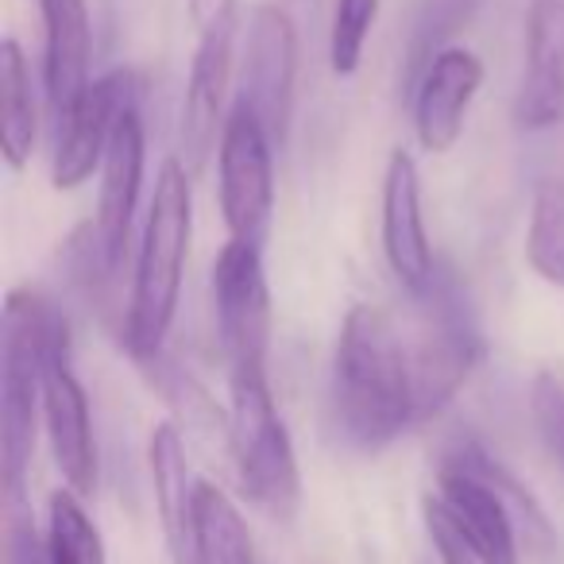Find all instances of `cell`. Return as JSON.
Instances as JSON below:
<instances>
[{
    "instance_id": "6da1fadb",
    "label": "cell",
    "mask_w": 564,
    "mask_h": 564,
    "mask_svg": "<svg viewBox=\"0 0 564 564\" xmlns=\"http://www.w3.org/2000/svg\"><path fill=\"white\" fill-rule=\"evenodd\" d=\"M333 417L356 448H383L417 425L414 348L379 306H352L333 348Z\"/></svg>"
},
{
    "instance_id": "7a4b0ae2",
    "label": "cell",
    "mask_w": 564,
    "mask_h": 564,
    "mask_svg": "<svg viewBox=\"0 0 564 564\" xmlns=\"http://www.w3.org/2000/svg\"><path fill=\"white\" fill-rule=\"evenodd\" d=\"M194 232V194L182 163L166 159L155 178L148 225H143L140 259H135L132 299L124 317V348L135 364H151L163 356V340L174 325L182 294V271Z\"/></svg>"
},
{
    "instance_id": "3957f363",
    "label": "cell",
    "mask_w": 564,
    "mask_h": 564,
    "mask_svg": "<svg viewBox=\"0 0 564 564\" xmlns=\"http://www.w3.org/2000/svg\"><path fill=\"white\" fill-rule=\"evenodd\" d=\"M70 352L66 317L35 291H12L4 306V356H0V468L4 495L24 491L35 453V417L43 410V368Z\"/></svg>"
},
{
    "instance_id": "277c9868",
    "label": "cell",
    "mask_w": 564,
    "mask_h": 564,
    "mask_svg": "<svg viewBox=\"0 0 564 564\" xmlns=\"http://www.w3.org/2000/svg\"><path fill=\"white\" fill-rule=\"evenodd\" d=\"M228 453L236 476L263 514L291 522L302 502L299 456L291 433L274 406L267 368H232V402H228Z\"/></svg>"
},
{
    "instance_id": "5b68a950",
    "label": "cell",
    "mask_w": 564,
    "mask_h": 564,
    "mask_svg": "<svg viewBox=\"0 0 564 564\" xmlns=\"http://www.w3.org/2000/svg\"><path fill=\"white\" fill-rule=\"evenodd\" d=\"M425 325L414 348V387H417V422L437 417L456 399L468 376L484 360V337L476 317L460 302L453 282L437 274L433 291L422 294Z\"/></svg>"
},
{
    "instance_id": "8992f818",
    "label": "cell",
    "mask_w": 564,
    "mask_h": 564,
    "mask_svg": "<svg viewBox=\"0 0 564 564\" xmlns=\"http://www.w3.org/2000/svg\"><path fill=\"white\" fill-rule=\"evenodd\" d=\"M220 213L232 240L263 243L274 213V143L248 105L236 101L217 148Z\"/></svg>"
},
{
    "instance_id": "52a82bcc",
    "label": "cell",
    "mask_w": 564,
    "mask_h": 564,
    "mask_svg": "<svg viewBox=\"0 0 564 564\" xmlns=\"http://www.w3.org/2000/svg\"><path fill=\"white\" fill-rule=\"evenodd\" d=\"M213 306L220 345L232 368H267L271 348V291L256 243L228 240L213 259Z\"/></svg>"
},
{
    "instance_id": "ba28073f",
    "label": "cell",
    "mask_w": 564,
    "mask_h": 564,
    "mask_svg": "<svg viewBox=\"0 0 564 564\" xmlns=\"http://www.w3.org/2000/svg\"><path fill=\"white\" fill-rule=\"evenodd\" d=\"M236 0H213L202 20L194 63H189L186 101H182V151H186L189 171H202L213 148H220L225 132V94L232 82V55H236Z\"/></svg>"
},
{
    "instance_id": "9c48e42d",
    "label": "cell",
    "mask_w": 564,
    "mask_h": 564,
    "mask_svg": "<svg viewBox=\"0 0 564 564\" xmlns=\"http://www.w3.org/2000/svg\"><path fill=\"white\" fill-rule=\"evenodd\" d=\"M140 105V82L132 70H109L94 78L63 112H58V140L51 178L55 189H78L97 166L117 132L120 117Z\"/></svg>"
},
{
    "instance_id": "30bf717a",
    "label": "cell",
    "mask_w": 564,
    "mask_h": 564,
    "mask_svg": "<svg viewBox=\"0 0 564 564\" xmlns=\"http://www.w3.org/2000/svg\"><path fill=\"white\" fill-rule=\"evenodd\" d=\"M294 82H299V32L294 20L274 4L251 12L248 51H243L240 105L256 112L274 148L286 143L294 117Z\"/></svg>"
},
{
    "instance_id": "8fae6325",
    "label": "cell",
    "mask_w": 564,
    "mask_h": 564,
    "mask_svg": "<svg viewBox=\"0 0 564 564\" xmlns=\"http://www.w3.org/2000/svg\"><path fill=\"white\" fill-rule=\"evenodd\" d=\"M143 163H148V140H143L140 105L120 117L117 132L109 140L101 163V197H97V220L86 228L89 243H82V256L89 267L112 274L124 259L128 232H132L135 202L143 186Z\"/></svg>"
},
{
    "instance_id": "7c38bea8",
    "label": "cell",
    "mask_w": 564,
    "mask_h": 564,
    "mask_svg": "<svg viewBox=\"0 0 564 564\" xmlns=\"http://www.w3.org/2000/svg\"><path fill=\"white\" fill-rule=\"evenodd\" d=\"M383 256L391 263L394 279L414 299L433 291L437 282V259L425 232L422 213V178L410 151H394L383 174Z\"/></svg>"
},
{
    "instance_id": "4fadbf2b",
    "label": "cell",
    "mask_w": 564,
    "mask_h": 564,
    "mask_svg": "<svg viewBox=\"0 0 564 564\" xmlns=\"http://www.w3.org/2000/svg\"><path fill=\"white\" fill-rule=\"evenodd\" d=\"M43 422L55 464L66 487L78 495H94L97 487V441L89 414L86 387L70 368V352H58L43 368Z\"/></svg>"
},
{
    "instance_id": "5bb4252c",
    "label": "cell",
    "mask_w": 564,
    "mask_h": 564,
    "mask_svg": "<svg viewBox=\"0 0 564 564\" xmlns=\"http://www.w3.org/2000/svg\"><path fill=\"white\" fill-rule=\"evenodd\" d=\"M514 120L525 132L564 124V0H530Z\"/></svg>"
},
{
    "instance_id": "9a60e30c",
    "label": "cell",
    "mask_w": 564,
    "mask_h": 564,
    "mask_svg": "<svg viewBox=\"0 0 564 564\" xmlns=\"http://www.w3.org/2000/svg\"><path fill=\"white\" fill-rule=\"evenodd\" d=\"M484 86V63L468 47H448L414 86V132L433 155H445L464 135V120Z\"/></svg>"
},
{
    "instance_id": "2e32d148",
    "label": "cell",
    "mask_w": 564,
    "mask_h": 564,
    "mask_svg": "<svg viewBox=\"0 0 564 564\" xmlns=\"http://www.w3.org/2000/svg\"><path fill=\"white\" fill-rule=\"evenodd\" d=\"M43 40H47V94L55 112H63L89 86V55H94V28H89L86 0H40Z\"/></svg>"
},
{
    "instance_id": "e0dca14e",
    "label": "cell",
    "mask_w": 564,
    "mask_h": 564,
    "mask_svg": "<svg viewBox=\"0 0 564 564\" xmlns=\"http://www.w3.org/2000/svg\"><path fill=\"white\" fill-rule=\"evenodd\" d=\"M148 456H151V479H155V502L166 530V545H171L174 561L189 564V553H194L197 484L202 479L189 476L186 445H182V433L171 422L155 425Z\"/></svg>"
},
{
    "instance_id": "ac0fdd59",
    "label": "cell",
    "mask_w": 564,
    "mask_h": 564,
    "mask_svg": "<svg viewBox=\"0 0 564 564\" xmlns=\"http://www.w3.org/2000/svg\"><path fill=\"white\" fill-rule=\"evenodd\" d=\"M35 89L32 70L17 40L0 43V151L12 171H24L35 148Z\"/></svg>"
},
{
    "instance_id": "d6986e66",
    "label": "cell",
    "mask_w": 564,
    "mask_h": 564,
    "mask_svg": "<svg viewBox=\"0 0 564 564\" xmlns=\"http://www.w3.org/2000/svg\"><path fill=\"white\" fill-rule=\"evenodd\" d=\"M189 564H256V545L243 514L217 484H197L194 510V553Z\"/></svg>"
},
{
    "instance_id": "ffe728a7",
    "label": "cell",
    "mask_w": 564,
    "mask_h": 564,
    "mask_svg": "<svg viewBox=\"0 0 564 564\" xmlns=\"http://www.w3.org/2000/svg\"><path fill=\"white\" fill-rule=\"evenodd\" d=\"M479 4L484 0H422L417 4V17L410 24L406 40V66H402V89L406 94H414V86L433 66V58L448 51V35L460 32Z\"/></svg>"
},
{
    "instance_id": "44dd1931",
    "label": "cell",
    "mask_w": 564,
    "mask_h": 564,
    "mask_svg": "<svg viewBox=\"0 0 564 564\" xmlns=\"http://www.w3.org/2000/svg\"><path fill=\"white\" fill-rule=\"evenodd\" d=\"M47 564H105V541L82 495L58 487L47 507Z\"/></svg>"
},
{
    "instance_id": "7402d4cb",
    "label": "cell",
    "mask_w": 564,
    "mask_h": 564,
    "mask_svg": "<svg viewBox=\"0 0 564 564\" xmlns=\"http://www.w3.org/2000/svg\"><path fill=\"white\" fill-rule=\"evenodd\" d=\"M525 259L556 291H564V182L545 178L533 189L530 228H525Z\"/></svg>"
},
{
    "instance_id": "603a6c76",
    "label": "cell",
    "mask_w": 564,
    "mask_h": 564,
    "mask_svg": "<svg viewBox=\"0 0 564 564\" xmlns=\"http://www.w3.org/2000/svg\"><path fill=\"white\" fill-rule=\"evenodd\" d=\"M383 0H337L329 28V66L337 78H352L364 63V47L379 20Z\"/></svg>"
},
{
    "instance_id": "cb8c5ba5",
    "label": "cell",
    "mask_w": 564,
    "mask_h": 564,
    "mask_svg": "<svg viewBox=\"0 0 564 564\" xmlns=\"http://www.w3.org/2000/svg\"><path fill=\"white\" fill-rule=\"evenodd\" d=\"M422 514H425V530H430L441 564H502L491 549H484L468 530H464V522L437 499V495L425 499Z\"/></svg>"
},
{
    "instance_id": "d4e9b609",
    "label": "cell",
    "mask_w": 564,
    "mask_h": 564,
    "mask_svg": "<svg viewBox=\"0 0 564 564\" xmlns=\"http://www.w3.org/2000/svg\"><path fill=\"white\" fill-rule=\"evenodd\" d=\"M530 410H533V422H538V433H541V441H545V448L564 468V383L553 371H538V376H533Z\"/></svg>"
},
{
    "instance_id": "484cf974",
    "label": "cell",
    "mask_w": 564,
    "mask_h": 564,
    "mask_svg": "<svg viewBox=\"0 0 564 564\" xmlns=\"http://www.w3.org/2000/svg\"><path fill=\"white\" fill-rule=\"evenodd\" d=\"M4 564H47V541L35 530V514L24 491L4 495Z\"/></svg>"
}]
</instances>
